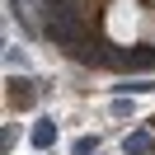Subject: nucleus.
I'll list each match as a JSON object with an SVG mask.
<instances>
[{"label":"nucleus","mask_w":155,"mask_h":155,"mask_svg":"<svg viewBox=\"0 0 155 155\" xmlns=\"http://www.w3.org/2000/svg\"><path fill=\"white\" fill-rule=\"evenodd\" d=\"M99 150V141H89V136H80V141H75V155H94Z\"/></svg>","instance_id":"nucleus-4"},{"label":"nucleus","mask_w":155,"mask_h":155,"mask_svg":"<svg viewBox=\"0 0 155 155\" xmlns=\"http://www.w3.org/2000/svg\"><path fill=\"white\" fill-rule=\"evenodd\" d=\"M52 141H57V127H52V122H38V127H33V146H38V150H47Z\"/></svg>","instance_id":"nucleus-2"},{"label":"nucleus","mask_w":155,"mask_h":155,"mask_svg":"<svg viewBox=\"0 0 155 155\" xmlns=\"http://www.w3.org/2000/svg\"><path fill=\"white\" fill-rule=\"evenodd\" d=\"M150 150H155V136H150V132L127 136V155H150Z\"/></svg>","instance_id":"nucleus-1"},{"label":"nucleus","mask_w":155,"mask_h":155,"mask_svg":"<svg viewBox=\"0 0 155 155\" xmlns=\"http://www.w3.org/2000/svg\"><path fill=\"white\" fill-rule=\"evenodd\" d=\"M10 99H14V104H28V99H33V89H28V80H10Z\"/></svg>","instance_id":"nucleus-3"}]
</instances>
